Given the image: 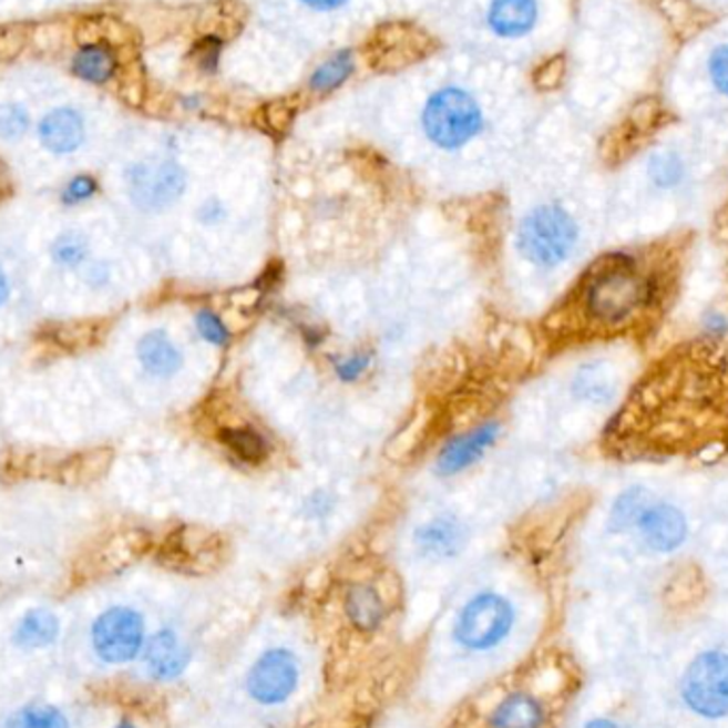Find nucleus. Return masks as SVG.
I'll use <instances>...</instances> for the list:
<instances>
[{
  "label": "nucleus",
  "instance_id": "31",
  "mask_svg": "<svg viewBox=\"0 0 728 728\" xmlns=\"http://www.w3.org/2000/svg\"><path fill=\"white\" fill-rule=\"evenodd\" d=\"M709 75L714 85L728 96V45L718 48L709 58Z\"/></svg>",
  "mask_w": 728,
  "mask_h": 728
},
{
  "label": "nucleus",
  "instance_id": "36",
  "mask_svg": "<svg viewBox=\"0 0 728 728\" xmlns=\"http://www.w3.org/2000/svg\"><path fill=\"white\" fill-rule=\"evenodd\" d=\"M201 50H203V54H205V60H203V66L207 69V71H212L214 66H216L217 62V55H219V43H217V39H207L203 45H201Z\"/></svg>",
  "mask_w": 728,
  "mask_h": 728
},
{
  "label": "nucleus",
  "instance_id": "13",
  "mask_svg": "<svg viewBox=\"0 0 728 728\" xmlns=\"http://www.w3.org/2000/svg\"><path fill=\"white\" fill-rule=\"evenodd\" d=\"M499 427L496 424H484L475 431L454 437L441 452L437 460V473L439 475H457L471 466L473 462L482 459L485 450L496 441Z\"/></svg>",
  "mask_w": 728,
  "mask_h": 728
},
{
  "label": "nucleus",
  "instance_id": "18",
  "mask_svg": "<svg viewBox=\"0 0 728 728\" xmlns=\"http://www.w3.org/2000/svg\"><path fill=\"white\" fill-rule=\"evenodd\" d=\"M60 635V622L52 612L34 609L27 614L13 633V644L22 649H39L54 644Z\"/></svg>",
  "mask_w": 728,
  "mask_h": 728
},
{
  "label": "nucleus",
  "instance_id": "2",
  "mask_svg": "<svg viewBox=\"0 0 728 728\" xmlns=\"http://www.w3.org/2000/svg\"><path fill=\"white\" fill-rule=\"evenodd\" d=\"M303 681L300 656L290 646L263 649L243 675L247 699L265 709H277L297 697Z\"/></svg>",
  "mask_w": 728,
  "mask_h": 728
},
{
  "label": "nucleus",
  "instance_id": "17",
  "mask_svg": "<svg viewBox=\"0 0 728 728\" xmlns=\"http://www.w3.org/2000/svg\"><path fill=\"white\" fill-rule=\"evenodd\" d=\"M488 22L494 32L503 37L526 34L537 22L535 0H494L488 13Z\"/></svg>",
  "mask_w": 728,
  "mask_h": 728
},
{
  "label": "nucleus",
  "instance_id": "14",
  "mask_svg": "<svg viewBox=\"0 0 728 728\" xmlns=\"http://www.w3.org/2000/svg\"><path fill=\"white\" fill-rule=\"evenodd\" d=\"M639 529L647 545L656 552H671L686 540V520L671 505H656L642 513Z\"/></svg>",
  "mask_w": 728,
  "mask_h": 728
},
{
  "label": "nucleus",
  "instance_id": "34",
  "mask_svg": "<svg viewBox=\"0 0 728 728\" xmlns=\"http://www.w3.org/2000/svg\"><path fill=\"white\" fill-rule=\"evenodd\" d=\"M27 129V115L20 109H4L0 113V133L4 136H20Z\"/></svg>",
  "mask_w": 728,
  "mask_h": 728
},
{
  "label": "nucleus",
  "instance_id": "12",
  "mask_svg": "<svg viewBox=\"0 0 728 728\" xmlns=\"http://www.w3.org/2000/svg\"><path fill=\"white\" fill-rule=\"evenodd\" d=\"M344 614L353 630L371 635L388 621L390 609L373 584H351L344 596Z\"/></svg>",
  "mask_w": 728,
  "mask_h": 728
},
{
  "label": "nucleus",
  "instance_id": "32",
  "mask_svg": "<svg viewBox=\"0 0 728 728\" xmlns=\"http://www.w3.org/2000/svg\"><path fill=\"white\" fill-rule=\"evenodd\" d=\"M369 367V356L367 353H356L350 358H344L337 362V376L344 381H353L360 378Z\"/></svg>",
  "mask_w": 728,
  "mask_h": 728
},
{
  "label": "nucleus",
  "instance_id": "30",
  "mask_svg": "<svg viewBox=\"0 0 728 728\" xmlns=\"http://www.w3.org/2000/svg\"><path fill=\"white\" fill-rule=\"evenodd\" d=\"M660 113H663V107L656 103V99H644V101H639V103L635 105V109H633V113H630V122H633V126H635L637 131L646 133V131L652 129V124L658 120Z\"/></svg>",
  "mask_w": 728,
  "mask_h": 728
},
{
  "label": "nucleus",
  "instance_id": "37",
  "mask_svg": "<svg viewBox=\"0 0 728 728\" xmlns=\"http://www.w3.org/2000/svg\"><path fill=\"white\" fill-rule=\"evenodd\" d=\"M303 2H307L314 9H335L341 7L346 0H303Z\"/></svg>",
  "mask_w": 728,
  "mask_h": 728
},
{
  "label": "nucleus",
  "instance_id": "25",
  "mask_svg": "<svg viewBox=\"0 0 728 728\" xmlns=\"http://www.w3.org/2000/svg\"><path fill=\"white\" fill-rule=\"evenodd\" d=\"M54 260L64 267H78L88 258V242L78 233H66L54 243Z\"/></svg>",
  "mask_w": 728,
  "mask_h": 728
},
{
  "label": "nucleus",
  "instance_id": "29",
  "mask_svg": "<svg viewBox=\"0 0 728 728\" xmlns=\"http://www.w3.org/2000/svg\"><path fill=\"white\" fill-rule=\"evenodd\" d=\"M566 62L563 55H554L550 60H545L535 73V83L541 90H554L561 85V81L565 78Z\"/></svg>",
  "mask_w": 728,
  "mask_h": 728
},
{
  "label": "nucleus",
  "instance_id": "38",
  "mask_svg": "<svg viewBox=\"0 0 728 728\" xmlns=\"http://www.w3.org/2000/svg\"><path fill=\"white\" fill-rule=\"evenodd\" d=\"M9 298V281H7V275L0 269V307L7 303Z\"/></svg>",
  "mask_w": 728,
  "mask_h": 728
},
{
  "label": "nucleus",
  "instance_id": "15",
  "mask_svg": "<svg viewBox=\"0 0 728 728\" xmlns=\"http://www.w3.org/2000/svg\"><path fill=\"white\" fill-rule=\"evenodd\" d=\"M39 135L50 152L69 154L83 141V122L71 109H55L41 122Z\"/></svg>",
  "mask_w": 728,
  "mask_h": 728
},
{
  "label": "nucleus",
  "instance_id": "21",
  "mask_svg": "<svg viewBox=\"0 0 728 728\" xmlns=\"http://www.w3.org/2000/svg\"><path fill=\"white\" fill-rule=\"evenodd\" d=\"M353 71V55L351 52H339L326 60L322 66L311 75V88L318 92H328L339 88L348 80Z\"/></svg>",
  "mask_w": 728,
  "mask_h": 728
},
{
  "label": "nucleus",
  "instance_id": "28",
  "mask_svg": "<svg viewBox=\"0 0 728 728\" xmlns=\"http://www.w3.org/2000/svg\"><path fill=\"white\" fill-rule=\"evenodd\" d=\"M196 328H198V335L207 344L217 346V348H224L230 341V332H228L226 324L222 322L219 316L209 309H203L196 314Z\"/></svg>",
  "mask_w": 728,
  "mask_h": 728
},
{
  "label": "nucleus",
  "instance_id": "33",
  "mask_svg": "<svg viewBox=\"0 0 728 728\" xmlns=\"http://www.w3.org/2000/svg\"><path fill=\"white\" fill-rule=\"evenodd\" d=\"M94 192H96V182L88 175H80L69 184V188L64 189V203L75 205V203L90 198Z\"/></svg>",
  "mask_w": 728,
  "mask_h": 728
},
{
  "label": "nucleus",
  "instance_id": "5",
  "mask_svg": "<svg viewBox=\"0 0 728 728\" xmlns=\"http://www.w3.org/2000/svg\"><path fill=\"white\" fill-rule=\"evenodd\" d=\"M145 621L131 607H111L92 626V646L109 665H126L145 647Z\"/></svg>",
  "mask_w": 728,
  "mask_h": 728
},
{
  "label": "nucleus",
  "instance_id": "6",
  "mask_svg": "<svg viewBox=\"0 0 728 728\" xmlns=\"http://www.w3.org/2000/svg\"><path fill=\"white\" fill-rule=\"evenodd\" d=\"M681 695L690 709L705 718H722L728 714V656L707 652L699 656L681 684Z\"/></svg>",
  "mask_w": 728,
  "mask_h": 728
},
{
  "label": "nucleus",
  "instance_id": "40",
  "mask_svg": "<svg viewBox=\"0 0 728 728\" xmlns=\"http://www.w3.org/2000/svg\"><path fill=\"white\" fill-rule=\"evenodd\" d=\"M115 728H141V727H136L135 722H131V720H122V722H120V725H117V727Z\"/></svg>",
  "mask_w": 728,
  "mask_h": 728
},
{
  "label": "nucleus",
  "instance_id": "3",
  "mask_svg": "<svg viewBox=\"0 0 728 728\" xmlns=\"http://www.w3.org/2000/svg\"><path fill=\"white\" fill-rule=\"evenodd\" d=\"M577 243V224L558 205H543L522 219L517 230L520 252L540 267H556Z\"/></svg>",
  "mask_w": 728,
  "mask_h": 728
},
{
  "label": "nucleus",
  "instance_id": "4",
  "mask_svg": "<svg viewBox=\"0 0 728 728\" xmlns=\"http://www.w3.org/2000/svg\"><path fill=\"white\" fill-rule=\"evenodd\" d=\"M422 122L432 143L443 150H457L480 133L482 111L471 94L445 88L432 94Z\"/></svg>",
  "mask_w": 728,
  "mask_h": 728
},
{
  "label": "nucleus",
  "instance_id": "23",
  "mask_svg": "<svg viewBox=\"0 0 728 728\" xmlns=\"http://www.w3.org/2000/svg\"><path fill=\"white\" fill-rule=\"evenodd\" d=\"M224 443L243 460L260 462L267 457V443L258 432L249 429H235L224 432Z\"/></svg>",
  "mask_w": 728,
  "mask_h": 728
},
{
  "label": "nucleus",
  "instance_id": "19",
  "mask_svg": "<svg viewBox=\"0 0 728 728\" xmlns=\"http://www.w3.org/2000/svg\"><path fill=\"white\" fill-rule=\"evenodd\" d=\"M111 462V452L107 450H94V452H81L71 459H64L58 464V480L81 484L96 480Z\"/></svg>",
  "mask_w": 728,
  "mask_h": 728
},
{
  "label": "nucleus",
  "instance_id": "35",
  "mask_svg": "<svg viewBox=\"0 0 728 728\" xmlns=\"http://www.w3.org/2000/svg\"><path fill=\"white\" fill-rule=\"evenodd\" d=\"M265 115H267L265 120H267L270 129L281 133V131L288 129V124L293 120V109L288 107L286 103H273V105L265 109Z\"/></svg>",
  "mask_w": 728,
  "mask_h": 728
},
{
  "label": "nucleus",
  "instance_id": "26",
  "mask_svg": "<svg viewBox=\"0 0 728 728\" xmlns=\"http://www.w3.org/2000/svg\"><path fill=\"white\" fill-rule=\"evenodd\" d=\"M52 335L62 348H88L99 337L96 328H92V322L64 324V326L55 328Z\"/></svg>",
  "mask_w": 728,
  "mask_h": 728
},
{
  "label": "nucleus",
  "instance_id": "11",
  "mask_svg": "<svg viewBox=\"0 0 728 728\" xmlns=\"http://www.w3.org/2000/svg\"><path fill=\"white\" fill-rule=\"evenodd\" d=\"M416 550L424 561L431 563H441V561H450L457 558L464 543H466V531L460 524L457 517H437L429 524L420 526L416 531Z\"/></svg>",
  "mask_w": 728,
  "mask_h": 728
},
{
  "label": "nucleus",
  "instance_id": "9",
  "mask_svg": "<svg viewBox=\"0 0 728 728\" xmlns=\"http://www.w3.org/2000/svg\"><path fill=\"white\" fill-rule=\"evenodd\" d=\"M186 177L180 166L164 162L158 166H136L131 177V192L143 209H162L180 198Z\"/></svg>",
  "mask_w": 728,
  "mask_h": 728
},
{
  "label": "nucleus",
  "instance_id": "24",
  "mask_svg": "<svg viewBox=\"0 0 728 728\" xmlns=\"http://www.w3.org/2000/svg\"><path fill=\"white\" fill-rule=\"evenodd\" d=\"M647 492L644 488H630L622 494L621 499L614 505L612 512V524L614 529H626L630 526L637 517H642V513L646 512Z\"/></svg>",
  "mask_w": 728,
  "mask_h": 728
},
{
  "label": "nucleus",
  "instance_id": "27",
  "mask_svg": "<svg viewBox=\"0 0 728 728\" xmlns=\"http://www.w3.org/2000/svg\"><path fill=\"white\" fill-rule=\"evenodd\" d=\"M649 177L663 188L675 186L681 180V162L675 154H656L649 161Z\"/></svg>",
  "mask_w": 728,
  "mask_h": 728
},
{
  "label": "nucleus",
  "instance_id": "22",
  "mask_svg": "<svg viewBox=\"0 0 728 728\" xmlns=\"http://www.w3.org/2000/svg\"><path fill=\"white\" fill-rule=\"evenodd\" d=\"M9 728H69V720L50 705H28L9 720Z\"/></svg>",
  "mask_w": 728,
  "mask_h": 728
},
{
  "label": "nucleus",
  "instance_id": "20",
  "mask_svg": "<svg viewBox=\"0 0 728 728\" xmlns=\"http://www.w3.org/2000/svg\"><path fill=\"white\" fill-rule=\"evenodd\" d=\"M73 69L83 80L101 83V81H107L113 75L115 58L109 52L107 48H101V45L83 48L73 60Z\"/></svg>",
  "mask_w": 728,
  "mask_h": 728
},
{
  "label": "nucleus",
  "instance_id": "1",
  "mask_svg": "<svg viewBox=\"0 0 728 728\" xmlns=\"http://www.w3.org/2000/svg\"><path fill=\"white\" fill-rule=\"evenodd\" d=\"M515 621V607L505 594H473L454 616L452 644L469 656L494 654L510 642Z\"/></svg>",
  "mask_w": 728,
  "mask_h": 728
},
{
  "label": "nucleus",
  "instance_id": "7",
  "mask_svg": "<svg viewBox=\"0 0 728 728\" xmlns=\"http://www.w3.org/2000/svg\"><path fill=\"white\" fill-rule=\"evenodd\" d=\"M642 297V279L628 267L614 265L593 279L588 288V309L596 320L618 322L639 305Z\"/></svg>",
  "mask_w": 728,
  "mask_h": 728
},
{
  "label": "nucleus",
  "instance_id": "8",
  "mask_svg": "<svg viewBox=\"0 0 728 728\" xmlns=\"http://www.w3.org/2000/svg\"><path fill=\"white\" fill-rule=\"evenodd\" d=\"M141 658L150 679L168 684L186 675L194 658V649L175 628H161L145 642Z\"/></svg>",
  "mask_w": 728,
  "mask_h": 728
},
{
  "label": "nucleus",
  "instance_id": "16",
  "mask_svg": "<svg viewBox=\"0 0 728 728\" xmlns=\"http://www.w3.org/2000/svg\"><path fill=\"white\" fill-rule=\"evenodd\" d=\"M139 360L143 369L154 378H171L182 367V351L166 337V332L154 330L139 341Z\"/></svg>",
  "mask_w": 728,
  "mask_h": 728
},
{
  "label": "nucleus",
  "instance_id": "10",
  "mask_svg": "<svg viewBox=\"0 0 728 728\" xmlns=\"http://www.w3.org/2000/svg\"><path fill=\"white\" fill-rule=\"evenodd\" d=\"M545 722V703L524 688L505 693L485 714V728H543Z\"/></svg>",
  "mask_w": 728,
  "mask_h": 728
},
{
  "label": "nucleus",
  "instance_id": "39",
  "mask_svg": "<svg viewBox=\"0 0 728 728\" xmlns=\"http://www.w3.org/2000/svg\"><path fill=\"white\" fill-rule=\"evenodd\" d=\"M584 728H624L618 725V722H612V720H605V718H598V720H593L588 722Z\"/></svg>",
  "mask_w": 728,
  "mask_h": 728
}]
</instances>
